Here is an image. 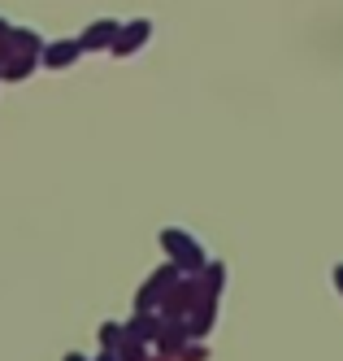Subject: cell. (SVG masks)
Returning a JSON list of instances; mask_svg holds the SVG:
<instances>
[{"label":"cell","mask_w":343,"mask_h":361,"mask_svg":"<svg viewBox=\"0 0 343 361\" xmlns=\"http://www.w3.org/2000/svg\"><path fill=\"white\" fill-rule=\"evenodd\" d=\"M335 283H339V292H343V266H335Z\"/></svg>","instance_id":"cell-1"}]
</instances>
